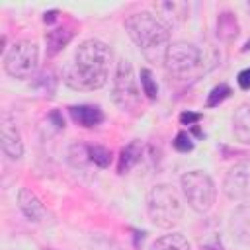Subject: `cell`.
<instances>
[{
	"label": "cell",
	"mask_w": 250,
	"mask_h": 250,
	"mask_svg": "<svg viewBox=\"0 0 250 250\" xmlns=\"http://www.w3.org/2000/svg\"><path fill=\"white\" fill-rule=\"evenodd\" d=\"M230 229H232V234L244 242V244H250V203H242L234 213H232V219H230Z\"/></svg>",
	"instance_id": "obj_13"
},
{
	"label": "cell",
	"mask_w": 250,
	"mask_h": 250,
	"mask_svg": "<svg viewBox=\"0 0 250 250\" xmlns=\"http://www.w3.org/2000/svg\"><path fill=\"white\" fill-rule=\"evenodd\" d=\"M113 53L100 39H84L74 53L72 62L64 66L62 80L78 92H92L105 86Z\"/></svg>",
	"instance_id": "obj_1"
},
{
	"label": "cell",
	"mask_w": 250,
	"mask_h": 250,
	"mask_svg": "<svg viewBox=\"0 0 250 250\" xmlns=\"http://www.w3.org/2000/svg\"><path fill=\"white\" fill-rule=\"evenodd\" d=\"M139 160H141V145H139L137 141H133V143H129L127 146H123L121 152H119V162H117L119 174L129 172Z\"/></svg>",
	"instance_id": "obj_18"
},
{
	"label": "cell",
	"mask_w": 250,
	"mask_h": 250,
	"mask_svg": "<svg viewBox=\"0 0 250 250\" xmlns=\"http://www.w3.org/2000/svg\"><path fill=\"white\" fill-rule=\"evenodd\" d=\"M148 219L160 229H172L180 223L184 203L172 184H156L146 193Z\"/></svg>",
	"instance_id": "obj_3"
},
{
	"label": "cell",
	"mask_w": 250,
	"mask_h": 250,
	"mask_svg": "<svg viewBox=\"0 0 250 250\" xmlns=\"http://www.w3.org/2000/svg\"><path fill=\"white\" fill-rule=\"evenodd\" d=\"M18 207L23 213V217L29 221H41L45 215V209H43L39 197L27 188H21L18 191Z\"/></svg>",
	"instance_id": "obj_12"
},
{
	"label": "cell",
	"mask_w": 250,
	"mask_h": 250,
	"mask_svg": "<svg viewBox=\"0 0 250 250\" xmlns=\"http://www.w3.org/2000/svg\"><path fill=\"white\" fill-rule=\"evenodd\" d=\"M55 18H57V10H51V12H47V14H45V23H51V21H55Z\"/></svg>",
	"instance_id": "obj_26"
},
{
	"label": "cell",
	"mask_w": 250,
	"mask_h": 250,
	"mask_svg": "<svg viewBox=\"0 0 250 250\" xmlns=\"http://www.w3.org/2000/svg\"><path fill=\"white\" fill-rule=\"evenodd\" d=\"M90 160L98 168H107L111 164V150L102 145H94V146H90Z\"/></svg>",
	"instance_id": "obj_21"
},
{
	"label": "cell",
	"mask_w": 250,
	"mask_h": 250,
	"mask_svg": "<svg viewBox=\"0 0 250 250\" xmlns=\"http://www.w3.org/2000/svg\"><path fill=\"white\" fill-rule=\"evenodd\" d=\"M172 145H174V148L178 152H189V150H193V141H191V137L186 131H180L176 135V139L172 141Z\"/></svg>",
	"instance_id": "obj_23"
},
{
	"label": "cell",
	"mask_w": 250,
	"mask_h": 250,
	"mask_svg": "<svg viewBox=\"0 0 250 250\" xmlns=\"http://www.w3.org/2000/svg\"><path fill=\"white\" fill-rule=\"evenodd\" d=\"M150 250H191V244L184 234L170 232V234H162L160 238H156L150 244Z\"/></svg>",
	"instance_id": "obj_17"
},
{
	"label": "cell",
	"mask_w": 250,
	"mask_h": 250,
	"mask_svg": "<svg viewBox=\"0 0 250 250\" xmlns=\"http://www.w3.org/2000/svg\"><path fill=\"white\" fill-rule=\"evenodd\" d=\"M125 29L143 57L152 64H164L170 49V29L150 12H135L125 18Z\"/></svg>",
	"instance_id": "obj_2"
},
{
	"label": "cell",
	"mask_w": 250,
	"mask_h": 250,
	"mask_svg": "<svg viewBox=\"0 0 250 250\" xmlns=\"http://www.w3.org/2000/svg\"><path fill=\"white\" fill-rule=\"evenodd\" d=\"M2 152L10 160H20L23 156V141L16 127V121L10 115H2Z\"/></svg>",
	"instance_id": "obj_9"
},
{
	"label": "cell",
	"mask_w": 250,
	"mask_h": 250,
	"mask_svg": "<svg viewBox=\"0 0 250 250\" xmlns=\"http://www.w3.org/2000/svg\"><path fill=\"white\" fill-rule=\"evenodd\" d=\"M232 133L242 145H250V102L236 107L232 115Z\"/></svg>",
	"instance_id": "obj_14"
},
{
	"label": "cell",
	"mask_w": 250,
	"mask_h": 250,
	"mask_svg": "<svg viewBox=\"0 0 250 250\" xmlns=\"http://www.w3.org/2000/svg\"><path fill=\"white\" fill-rule=\"evenodd\" d=\"M113 102L117 104V107H121L123 111H133L137 109L139 102H141V88L133 70L131 61L127 59H119L117 66H115V78H113Z\"/></svg>",
	"instance_id": "obj_6"
},
{
	"label": "cell",
	"mask_w": 250,
	"mask_h": 250,
	"mask_svg": "<svg viewBox=\"0 0 250 250\" xmlns=\"http://www.w3.org/2000/svg\"><path fill=\"white\" fill-rule=\"evenodd\" d=\"M201 119V115L199 113H193V111H184L182 115H180V123L182 125H197V121Z\"/></svg>",
	"instance_id": "obj_24"
},
{
	"label": "cell",
	"mask_w": 250,
	"mask_h": 250,
	"mask_svg": "<svg viewBox=\"0 0 250 250\" xmlns=\"http://www.w3.org/2000/svg\"><path fill=\"white\" fill-rule=\"evenodd\" d=\"M141 90L143 94H146L148 100H156L158 96V86H156V80L152 78V72L148 68H141Z\"/></svg>",
	"instance_id": "obj_20"
},
{
	"label": "cell",
	"mask_w": 250,
	"mask_h": 250,
	"mask_svg": "<svg viewBox=\"0 0 250 250\" xmlns=\"http://www.w3.org/2000/svg\"><path fill=\"white\" fill-rule=\"evenodd\" d=\"M199 64H201V51L188 41L172 43L164 59V66L168 74L176 78H186L193 74L199 68Z\"/></svg>",
	"instance_id": "obj_7"
},
{
	"label": "cell",
	"mask_w": 250,
	"mask_h": 250,
	"mask_svg": "<svg viewBox=\"0 0 250 250\" xmlns=\"http://www.w3.org/2000/svg\"><path fill=\"white\" fill-rule=\"evenodd\" d=\"M180 188H182V193H184L188 205L195 213H207L213 207L217 189H215V184L209 174H205L201 170L186 172L180 178Z\"/></svg>",
	"instance_id": "obj_4"
},
{
	"label": "cell",
	"mask_w": 250,
	"mask_h": 250,
	"mask_svg": "<svg viewBox=\"0 0 250 250\" xmlns=\"http://www.w3.org/2000/svg\"><path fill=\"white\" fill-rule=\"evenodd\" d=\"M68 162L72 168H86L92 160H90V146L84 143H74L68 148Z\"/></svg>",
	"instance_id": "obj_19"
},
{
	"label": "cell",
	"mask_w": 250,
	"mask_h": 250,
	"mask_svg": "<svg viewBox=\"0 0 250 250\" xmlns=\"http://www.w3.org/2000/svg\"><path fill=\"white\" fill-rule=\"evenodd\" d=\"M154 10L158 14V20L170 29L172 25L182 23L188 14H189V6L188 2H178V0H168V2H156Z\"/></svg>",
	"instance_id": "obj_10"
},
{
	"label": "cell",
	"mask_w": 250,
	"mask_h": 250,
	"mask_svg": "<svg viewBox=\"0 0 250 250\" xmlns=\"http://www.w3.org/2000/svg\"><path fill=\"white\" fill-rule=\"evenodd\" d=\"M223 193L230 201H250V160H240L227 172Z\"/></svg>",
	"instance_id": "obj_8"
},
{
	"label": "cell",
	"mask_w": 250,
	"mask_h": 250,
	"mask_svg": "<svg viewBox=\"0 0 250 250\" xmlns=\"http://www.w3.org/2000/svg\"><path fill=\"white\" fill-rule=\"evenodd\" d=\"M230 96V88L227 86V84H219V86H215L211 92H209V98H207V107H215V105H219V104H223L227 98Z\"/></svg>",
	"instance_id": "obj_22"
},
{
	"label": "cell",
	"mask_w": 250,
	"mask_h": 250,
	"mask_svg": "<svg viewBox=\"0 0 250 250\" xmlns=\"http://www.w3.org/2000/svg\"><path fill=\"white\" fill-rule=\"evenodd\" d=\"M39 62V47L35 41L20 39L4 53V70L12 78H29Z\"/></svg>",
	"instance_id": "obj_5"
},
{
	"label": "cell",
	"mask_w": 250,
	"mask_h": 250,
	"mask_svg": "<svg viewBox=\"0 0 250 250\" xmlns=\"http://www.w3.org/2000/svg\"><path fill=\"white\" fill-rule=\"evenodd\" d=\"M236 82H238V86H240L242 90H250V66L238 72V76H236Z\"/></svg>",
	"instance_id": "obj_25"
},
{
	"label": "cell",
	"mask_w": 250,
	"mask_h": 250,
	"mask_svg": "<svg viewBox=\"0 0 250 250\" xmlns=\"http://www.w3.org/2000/svg\"><path fill=\"white\" fill-rule=\"evenodd\" d=\"M72 39V31L70 27H55L51 31H47L45 41H47V53L49 55H57L61 53Z\"/></svg>",
	"instance_id": "obj_16"
},
{
	"label": "cell",
	"mask_w": 250,
	"mask_h": 250,
	"mask_svg": "<svg viewBox=\"0 0 250 250\" xmlns=\"http://www.w3.org/2000/svg\"><path fill=\"white\" fill-rule=\"evenodd\" d=\"M238 20L234 18V14L230 12H223L217 18V35L225 41V43H232L238 37Z\"/></svg>",
	"instance_id": "obj_15"
},
{
	"label": "cell",
	"mask_w": 250,
	"mask_h": 250,
	"mask_svg": "<svg viewBox=\"0 0 250 250\" xmlns=\"http://www.w3.org/2000/svg\"><path fill=\"white\" fill-rule=\"evenodd\" d=\"M246 10H248V12H250V2H248V4H246Z\"/></svg>",
	"instance_id": "obj_27"
},
{
	"label": "cell",
	"mask_w": 250,
	"mask_h": 250,
	"mask_svg": "<svg viewBox=\"0 0 250 250\" xmlns=\"http://www.w3.org/2000/svg\"><path fill=\"white\" fill-rule=\"evenodd\" d=\"M68 111H70L72 121L78 123L80 127H86V129L98 127V125L104 121V111H102L98 105L82 104V105H72Z\"/></svg>",
	"instance_id": "obj_11"
}]
</instances>
